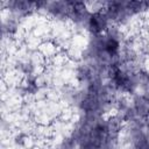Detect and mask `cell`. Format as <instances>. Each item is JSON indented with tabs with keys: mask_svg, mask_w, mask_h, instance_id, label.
Masks as SVG:
<instances>
[{
	"mask_svg": "<svg viewBox=\"0 0 149 149\" xmlns=\"http://www.w3.org/2000/svg\"><path fill=\"white\" fill-rule=\"evenodd\" d=\"M102 51H105L111 58L120 54V42L114 38H106L104 43Z\"/></svg>",
	"mask_w": 149,
	"mask_h": 149,
	"instance_id": "cell-2",
	"label": "cell"
},
{
	"mask_svg": "<svg viewBox=\"0 0 149 149\" xmlns=\"http://www.w3.org/2000/svg\"><path fill=\"white\" fill-rule=\"evenodd\" d=\"M87 24L92 34L100 35L108 28V17L104 12H93L88 16Z\"/></svg>",
	"mask_w": 149,
	"mask_h": 149,
	"instance_id": "cell-1",
	"label": "cell"
}]
</instances>
